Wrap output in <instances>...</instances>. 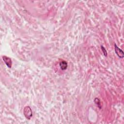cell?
I'll use <instances>...</instances> for the list:
<instances>
[{"label": "cell", "instance_id": "1", "mask_svg": "<svg viewBox=\"0 0 124 124\" xmlns=\"http://www.w3.org/2000/svg\"><path fill=\"white\" fill-rule=\"evenodd\" d=\"M23 114L25 117L28 119L30 120L32 116V112L30 106H27L24 107L23 109Z\"/></svg>", "mask_w": 124, "mask_h": 124}, {"label": "cell", "instance_id": "2", "mask_svg": "<svg viewBox=\"0 0 124 124\" xmlns=\"http://www.w3.org/2000/svg\"><path fill=\"white\" fill-rule=\"evenodd\" d=\"M114 49H115V52L116 55L118 56L119 58L121 59L124 58V53L123 51L122 50V49L120 48L115 43L114 44Z\"/></svg>", "mask_w": 124, "mask_h": 124}, {"label": "cell", "instance_id": "3", "mask_svg": "<svg viewBox=\"0 0 124 124\" xmlns=\"http://www.w3.org/2000/svg\"><path fill=\"white\" fill-rule=\"evenodd\" d=\"M2 58L3 62L6 65V66L8 68H11L12 67V61L11 59L7 56H3L2 57Z\"/></svg>", "mask_w": 124, "mask_h": 124}, {"label": "cell", "instance_id": "4", "mask_svg": "<svg viewBox=\"0 0 124 124\" xmlns=\"http://www.w3.org/2000/svg\"><path fill=\"white\" fill-rule=\"evenodd\" d=\"M59 65L60 67V68L62 70H65L68 67V63L67 62L65 61H62L60 62Z\"/></svg>", "mask_w": 124, "mask_h": 124}, {"label": "cell", "instance_id": "5", "mask_svg": "<svg viewBox=\"0 0 124 124\" xmlns=\"http://www.w3.org/2000/svg\"><path fill=\"white\" fill-rule=\"evenodd\" d=\"M94 102L95 103V104H96V105L97 106V107L99 108V109H101L102 108V107H101V102L100 99L98 98H95L94 99Z\"/></svg>", "mask_w": 124, "mask_h": 124}, {"label": "cell", "instance_id": "6", "mask_svg": "<svg viewBox=\"0 0 124 124\" xmlns=\"http://www.w3.org/2000/svg\"><path fill=\"white\" fill-rule=\"evenodd\" d=\"M101 50H102V52L103 53L105 57H107V55H108V53H107V51L106 48L102 45H101Z\"/></svg>", "mask_w": 124, "mask_h": 124}]
</instances>
